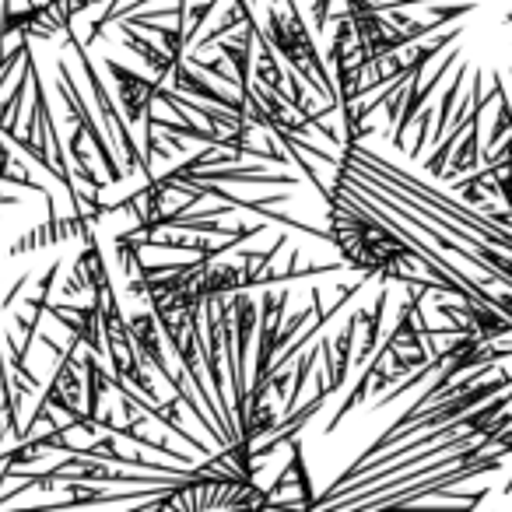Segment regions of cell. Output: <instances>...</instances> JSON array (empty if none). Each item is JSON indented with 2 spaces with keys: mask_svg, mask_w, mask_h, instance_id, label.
Wrapping results in <instances>:
<instances>
[{
  "mask_svg": "<svg viewBox=\"0 0 512 512\" xmlns=\"http://www.w3.org/2000/svg\"><path fill=\"white\" fill-rule=\"evenodd\" d=\"M267 39L278 50V57L285 64H292V71L313 92L327 95L337 106V85L330 78L327 64L320 60V53H316L313 36H309L306 22H302V11L295 8V0H271V8H267Z\"/></svg>",
  "mask_w": 512,
  "mask_h": 512,
  "instance_id": "cell-1",
  "label": "cell"
},
{
  "mask_svg": "<svg viewBox=\"0 0 512 512\" xmlns=\"http://www.w3.org/2000/svg\"><path fill=\"white\" fill-rule=\"evenodd\" d=\"M64 39H67V46H71V50L78 53V60H81V74H85L88 88H92V92H95V102H99V109H102V120H106L109 134H113V144L120 141V148H123V155H127L130 169H134V172H144V179H151V176H155V172H151L148 155H144V151L137 148V141H134V137H130L127 120H123V116L116 113V106H113V99H109L106 85H102V78H99V74H95L92 60H88V50H85V46H81V39L74 36V29H71V32H64Z\"/></svg>",
  "mask_w": 512,
  "mask_h": 512,
  "instance_id": "cell-2",
  "label": "cell"
},
{
  "mask_svg": "<svg viewBox=\"0 0 512 512\" xmlns=\"http://www.w3.org/2000/svg\"><path fill=\"white\" fill-rule=\"evenodd\" d=\"M57 88H60V95L67 99V109H71V120L78 123L81 130H85L88 141H92V144H95V151H99L102 165H106V179H109V183H120V179L127 176V172H123V165L116 162V151L109 148V141L102 137L99 123H95V120H92V113H88L85 99H81L78 85H74L71 67L64 64V57H57Z\"/></svg>",
  "mask_w": 512,
  "mask_h": 512,
  "instance_id": "cell-3",
  "label": "cell"
},
{
  "mask_svg": "<svg viewBox=\"0 0 512 512\" xmlns=\"http://www.w3.org/2000/svg\"><path fill=\"white\" fill-rule=\"evenodd\" d=\"M106 64V74L116 81V92H120L123 99V109H127V120L137 123V127H148L151 120V106H155V92H158V78H144V74L130 71V67L116 64L113 57L102 60Z\"/></svg>",
  "mask_w": 512,
  "mask_h": 512,
  "instance_id": "cell-4",
  "label": "cell"
},
{
  "mask_svg": "<svg viewBox=\"0 0 512 512\" xmlns=\"http://www.w3.org/2000/svg\"><path fill=\"white\" fill-rule=\"evenodd\" d=\"M232 327H235V365L246 376L249 341H253V330H256V302L253 295H246V288L232 292Z\"/></svg>",
  "mask_w": 512,
  "mask_h": 512,
  "instance_id": "cell-5",
  "label": "cell"
},
{
  "mask_svg": "<svg viewBox=\"0 0 512 512\" xmlns=\"http://www.w3.org/2000/svg\"><path fill=\"white\" fill-rule=\"evenodd\" d=\"M120 25H123V22H120ZM123 46H127V50H134L137 57H141L144 64H148L151 71H155V78L162 81V85L172 78V71H176V67H179L176 60L169 57V53H165V50H155V46H151L148 39L137 36V32L130 29V25H123Z\"/></svg>",
  "mask_w": 512,
  "mask_h": 512,
  "instance_id": "cell-6",
  "label": "cell"
},
{
  "mask_svg": "<svg viewBox=\"0 0 512 512\" xmlns=\"http://www.w3.org/2000/svg\"><path fill=\"white\" fill-rule=\"evenodd\" d=\"M330 4H334V0H316L313 4V25L316 29H327V22H330Z\"/></svg>",
  "mask_w": 512,
  "mask_h": 512,
  "instance_id": "cell-7",
  "label": "cell"
}]
</instances>
